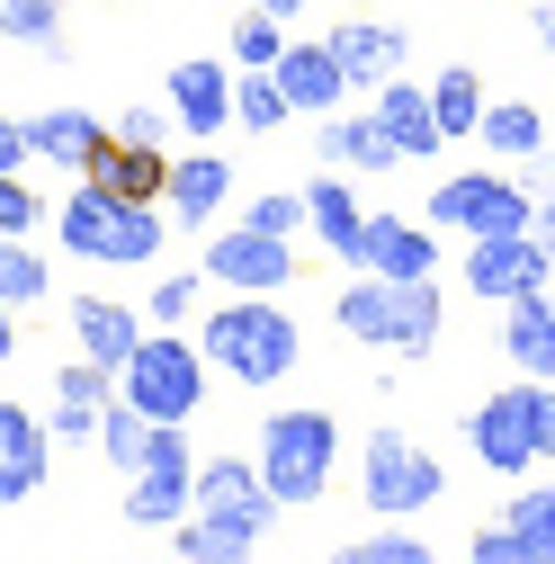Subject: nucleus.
I'll use <instances>...</instances> for the list:
<instances>
[{"instance_id": "8", "label": "nucleus", "mask_w": 555, "mask_h": 564, "mask_svg": "<svg viewBox=\"0 0 555 564\" xmlns=\"http://www.w3.org/2000/svg\"><path fill=\"white\" fill-rule=\"evenodd\" d=\"M197 448H188V421H153V448L144 466L126 475V520L134 529H179L197 511Z\"/></svg>"}, {"instance_id": "36", "label": "nucleus", "mask_w": 555, "mask_h": 564, "mask_svg": "<svg viewBox=\"0 0 555 564\" xmlns=\"http://www.w3.org/2000/svg\"><path fill=\"white\" fill-rule=\"evenodd\" d=\"M45 216H54V206H45V197H36L19 171L0 180V242H36V225H45Z\"/></svg>"}, {"instance_id": "21", "label": "nucleus", "mask_w": 555, "mask_h": 564, "mask_svg": "<svg viewBox=\"0 0 555 564\" xmlns=\"http://www.w3.org/2000/svg\"><path fill=\"white\" fill-rule=\"evenodd\" d=\"M314 153H323L331 171H377V180L403 162V144L377 126V108H368V117H323V126H314Z\"/></svg>"}, {"instance_id": "42", "label": "nucleus", "mask_w": 555, "mask_h": 564, "mask_svg": "<svg viewBox=\"0 0 555 564\" xmlns=\"http://www.w3.org/2000/svg\"><path fill=\"white\" fill-rule=\"evenodd\" d=\"M529 45H546V54H555V0H537V10H529Z\"/></svg>"}, {"instance_id": "23", "label": "nucleus", "mask_w": 555, "mask_h": 564, "mask_svg": "<svg viewBox=\"0 0 555 564\" xmlns=\"http://www.w3.org/2000/svg\"><path fill=\"white\" fill-rule=\"evenodd\" d=\"M331 45H340V63H350V90H385L403 73V54H412V36L403 28H377V19L331 28Z\"/></svg>"}, {"instance_id": "43", "label": "nucleus", "mask_w": 555, "mask_h": 564, "mask_svg": "<svg viewBox=\"0 0 555 564\" xmlns=\"http://www.w3.org/2000/svg\"><path fill=\"white\" fill-rule=\"evenodd\" d=\"M537 234H546V242H555V188H546V197H537Z\"/></svg>"}, {"instance_id": "40", "label": "nucleus", "mask_w": 555, "mask_h": 564, "mask_svg": "<svg viewBox=\"0 0 555 564\" xmlns=\"http://www.w3.org/2000/svg\"><path fill=\"white\" fill-rule=\"evenodd\" d=\"M171 117H179V108H117L108 126L126 134V144H162V134H171Z\"/></svg>"}, {"instance_id": "22", "label": "nucleus", "mask_w": 555, "mask_h": 564, "mask_svg": "<svg viewBox=\"0 0 555 564\" xmlns=\"http://www.w3.org/2000/svg\"><path fill=\"white\" fill-rule=\"evenodd\" d=\"M502 359H511L520 377H555V296H546V288L502 305Z\"/></svg>"}, {"instance_id": "26", "label": "nucleus", "mask_w": 555, "mask_h": 564, "mask_svg": "<svg viewBox=\"0 0 555 564\" xmlns=\"http://www.w3.org/2000/svg\"><path fill=\"white\" fill-rule=\"evenodd\" d=\"M233 197V171L216 153H188L171 162V225H216V206Z\"/></svg>"}, {"instance_id": "35", "label": "nucleus", "mask_w": 555, "mask_h": 564, "mask_svg": "<svg viewBox=\"0 0 555 564\" xmlns=\"http://www.w3.org/2000/svg\"><path fill=\"white\" fill-rule=\"evenodd\" d=\"M0 36H10V45H36V54H63L54 0H0Z\"/></svg>"}, {"instance_id": "4", "label": "nucleus", "mask_w": 555, "mask_h": 564, "mask_svg": "<svg viewBox=\"0 0 555 564\" xmlns=\"http://www.w3.org/2000/svg\"><path fill=\"white\" fill-rule=\"evenodd\" d=\"M54 234H63V251H81V260L144 269V260L162 251V206H144V197H117V188L81 180L73 197L54 206Z\"/></svg>"}, {"instance_id": "44", "label": "nucleus", "mask_w": 555, "mask_h": 564, "mask_svg": "<svg viewBox=\"0 0 555 564\" xmlns=\"http://www.w3.org/2000/svg\"><path fill=\"white\" fill-rule=\"evenodd\" d=\"M233 10H278V19H296V0H233Z\"/></svg>"}, {"instance_id": "12", "label": "nucleus", "mask_w": 555, "mask_h": 564, "mask_svg": "<svg viewBox=\"0 0 555 564\" xmlns=\"http://www.w3.org/2000/svg\"><path fill=\"white\" fill-rule=\"evenodd\" d=\"M197 511H206V520H233V529H260V538H269V520L287 511V502L269 492L260 457H251V466H242V457H206V466H197Z\"/></svg>"}, {"instance_id": "20", "label": "nucleus", "mask_w": 555, "mask_h": 564, "mask_svg": "<svg viewBox=\"0 0 555 564\" xmlns=\"http://www.w3.org/2000/svg\"><path fill=\"white\" fill-rule=\"evenodd\" d=\"M144 323L153 314H134L117 296H81L73 305V340H81V359H99V368H126L134 349H144Z\"/></svg>"}, {"instance_id": "7", "label": "nucleus", "mask_w": 555, "mask_h": 564, "mask_svg": "<svg viewBox=\"0 0 555 564\" xmlns=\"http://www.w3.org/2000/svg\"><path fill=\"white\" fill-rule=\"evenodd\" d=\"M448 492V466L422 448V440H403V431H368V448H359V502L377 511V520H412V511H431Z\"/></svg>"}, {"instance_id": "38", "label": "nucleus", "mask_w": 555, "mask_h": 564, "mask_svg": "<svg viewBox=\"0 0 555 564\" xmlns=\"http://www.w3.org/2000/svg\"><path fill=\"white\" fill-rule=\"evenodd\" d=\"M466 564H537V555H529V538H520L511 520H493V529H475V546H466Z\"/></svg>"}, {"instance_id": "28", "label": "nucleus", "mask_w": 555, "mask_h": 564, "mask_svg": "<svg viewBox=\"0 0 555 564\" xmlns=\"http://www.w3.org/2000/svg\"><path fill=\"white\" fill-rule=\"evenodd\" d=\"M483 144H493L502 162H537L546 153V117L529 99H502V108H483Z\"/></svg>"}, {"instance_id": "19", "label": "nucleus", "mask_w": 555, "mask_h": 564, "mask_svg": "<svg viewBox=\"0 0 555 564\" xmlns=\"http://www.w3.org/2000/svg\"><path fill=\"white\" fill-rule=\"evenodd\" d=\"M108 403H117V368H99V359H73V368L54 377V440H99Z\"/></svg>"}, {"instance_id": "27", "label": "nucleus", "mask_w": 555, "mask_h": 564, "mask_svg": "<svg viewBox=\"0 0 555 564\" xmlns=\"http://www.w3.org/2000/svg\"><path fill=\"white\" fill-rule=\"evenodd\" d=\"M251 546H260V529L206 520V511H188V520L171 529V555H179V564H251Z\"/></svg>"}, {"instance_id": "31", "label": "nucleus", "mask_w": 555, "mask_h": 564, "mask_svg": "<svg viewBox=\"0 0 555 564\" xmlns=\"http://www.w3.org/2000/svg\"><path fill=\"white\" fill-rule=\"evenodd\" d=\"M233 117H242L251 134H278V126L296 117V99H287V82H278V73H242V82H233Z\"/></svg>"}, {"instance_id": "14", "label": "nucleus", "mask_w": 555, "mask_h": 564, "mask_svg": "<svg viewBox=\"0 0 555 564\" xmlns=\"http://www.w3.org/2000/svg\"><path fill=\"white\" fill-rule=\"evenodd\" d=\"M233 82H242V63H171V108H179V126L197 134V144H216V134L233 126Z\"/></svg>"}, {"instance_id": "13", "label": "nucleus", "mask_w": 555, "mask_h": 564, "mask_svg": "<svg viewBox=\"0 0 555 564\" xmlns=\"http://www.w3.org/2000/svg\"><path fill=\"white\" fill-rule=\"evenodd\" d=\"M439 225L422 216H368V234H359V251H350V269H368V278H439V242H431Z\"/></svg>"}, {"instance_id": "5", "label": "nucleus", "mask_w": 555, "mask_h": 564, "mask_svg": "<svg viewBox=\"0 0 555 564\" xmlns=\"http://www.w3.org/2000/svg\"><path fill=\"white\" fill-rule=\"evenodd\" d=\"M331 466H340V421L323 403H287L260 421V475L287 511H314L331 492Z\"/></svg>"}, {"instance_id": "45", "label": "nucleus", "mask_w": 555, "mask_h": 564, "mask_svg": "<svg viewBox=\"0 0 555 564\" xmlns=\"http://www.w3.org/2000/svg\"><path fill=\"white\" fill-rule=\"evenodd\" d=\"M171 564H179V555H171Z\"/></svg>"}, {"instance_id": "25", "label": "nucleus", "mask_w": 555, "mask_h": 564, "mask_svg": "<svg viewBox=\"0 0 555 564\" xmlns=\"http://www.w3.org/2000/svg\"><path fill=\"white\" fill-rule=\"evenodd\" d=\"M305 216H314V242L331 260H350L359 234H368V206L350 197V180H305Z\"/></svg>"}, {"instance_id": "1", "label": "nucleus", "mask_w": 555, "mask_h": 564, "mask_svg": "<svg viewBox=\"0 0 555 564\" xmlns=\"http://www.w3.org/2000/svg\"><path fill=\"white\" fill-rule=\"evenodd\" d=\"M331 323L359 349H377V359H422V349H439L448 305H439V278H368L359 269L350 288H340Z\"/></svg>"}, {"instance_id": "15", "label": "nucleus", "mask_w": 555, "mask_h": 564, "mask_svg": "<svg viewBox=\"0 0 555 564\" xmlns=\"http://www.w3.org/2000/svg\"><path fill=\"white\" fill-rule=\"evenodd\" d=\"M269 73L287 82L296 108H340V99H350V63H340L331 36H287V54H278Z\"/></svg>"}, {"instance_id": "34", "label": "nucleus", "mask_w": 555, "mask_h": 564, "mask_svg": "<svg viewBox=\"0 0 555 564\" xmlns=\"http://www.w3.org/2000/svg\"><path fill=\"white\" fill-rule=\"evenodd\" d=\"M278 54H287V19H278V10H242L233 19V63H242V73H269Z\"/></svg>"}, {"instance_id": "17", "label": "nucleus", "mask_w": 555, "mask_h": 564, "mask_svg": "<svg viewBox=\"0 0 555 564\" xmlns=\"http://www.w3.org/2000/svg\"><path fill=\"white\" fill-rule=\"evenodd\" d=\"M45 457H54V421H28V403L10 394L0 403V502H28L45 484Z\"/></svg>"}, {"instance_id": "9", "label": "nucleus", "mask_w": 555, "mask_h": 564, "mask_svg": "<svg viewBox=\"0 0 555 564\" xmlns=\"http://www.w3.org/2000/svg\"><path fill=\"white\" fill-rule=\"evenodd\" d=\"M422 216H431L439 234L483 242V234H537V197H529L520 180H502V171H457V180L431 188Z\"/></svg>"}, {"instance_id": "3", "label": "nucleus", "mask_w": 555, "mask_h": 564, "mask_svg": "<svg viewBox=\"0 0 555 564\" xmlns=\"http://www.w3.org/2000/svg\"><path fill=\"white\" fill-rule=\"evenodd\" d=\"M466 440L502 484H529V466H555V377H520L502 394H483Z\"/></svg>"}, {"instance_id": "30", "label": "nucleus", "mask_w": 555, "mask_h": 564, "mask_svg": "<svg viewBox=\"0 0 555 564\" xmlns=\"http://www.w3.org/2000/svg\"><path fill=\"white\" fill-rule=\"evenodd\" d=\"M331 564H439V555H431V538H403V520H385L377 538H340Z\"/></svg>"}, {"instance_id": "39", "label": "nucleus", "mask_w": 555, "mask_h": 564, "mask_svg": "<svg viewBox=\"0 0 555 564\" xmlns=\"http://www.w3.org/2000/svg\"><path fill=\"white\" fill-rule=\"evenodd\" d=\"M251 225H269V234H305L314 216H305V188H269V197H251Z\"/></svg>"}, {"instance_id": "2", "label": "nucleus", "mask_w": 555, "mask_h": 564, "mask_svg": "<svg viewBox=\"0 0 555 564\" xmlns=\"http://www.w3.org/2000/svg\"><path fill=\"white\" fill-rule=\"evenodd\" d=\"M197 340H206V359H216V377L233 386H278L296 368V314L278 305V296H225L216 314H197Z\"/></svg>"}, {"instance_id": "18", "label": "nucleus", "mask_w": 555, "mask_h": 564, "mask_svg": "<svg viewBox=\"0 0 555 564\" xmlns=\"http://www.w3.org/2000/svg\"><path fill=\"white\" fill-rule=\"evenodd\" d=\"M377 126L394 134V144H403V162H431L439 144H448V126H439V99H431V82H385L377 90Z\"/></svg>"}, {"instance_id": "24", "label": "nucleus", "mask_w": 555, "mask_h": 564, "mask_svg": "<svg viewBox=\"0 0 555 564\" xmlns=\"http://www.w3.org/2000/svg\"><path fill=\"white\" fill-rule=\"evenodd\" d=\"M28 134H36V162H63V171H90V153L108 144L99 108H45V117H28Z\"/></svg>"}, {"instance_id": "11", "label": "nucleus", "mask_w": 555, "mask_h": 564, "mask_svg": "<svg viewBox=\"0 0 555 564\" xmlns=\"http://www.w3.org/2000/svg\"><path fill=\"white\" fill-rule=\"evenodd\" d=\"M546 234H483V242H466V296H483V305H511V296H537L546 288Z\"/></svg>"}, {"instance_id": "33", "label": "nucleus", "mask_w": 555, "mask_h": 564, "mask_svg": "<svg viewBox=\"0 0 555 564\" xmlns=\"http://www.w3.org/2000/svg\"><path fill=\"white\" fill-rule=\"evenodd\" d=\"M45 288H54L45 251H28V242H0V296H10V314H36V305H45Z\"/></svg>"}, {"instance_id": "32", "label": "nucleus", "mask_w": 555, "mask_h": 564, "mask_svg": "<svg viewBox=\"0 0 555 564\" xmlns=\"http://www.w3.org/2000/svg\"><path fill=\"white\" fill-rule=\"evenodd\" d=\"M502 520L529 538V555H537V564H555V484H537V475H529V484L511 492V511H502Z\"/></svg>"}, {"instance_id": "6", "label": "nucleus", "mask_w": 555, "mask_h": 564, "mask_svg": "<svg viewBox=\"0 0 555 564\" xmlns=\"http://www.w3.org/2000/svg\"><path fill=\"white\" fill-rule=\"evenodd\" d=\"M206 377H216V359H206V340H179L171 323L144 332V349L117 368V394L134 412H153V421H188L206 403Z\"/></svg>"}, {"instance_id": "16", "label": "nucleus", "mask_w": 555, "mask_h": 564, "mask_svg": "<svg viewBox=\"0 0 555 564\" xmlns=\"http://www.w3.org/2000/svg\"><path fill=\"white\" fill-rule=\"evenodd\" d=\"M81 180H99V188H117V197H144V206H171V153H162V144H126L117 126H108V144L90 153Z\"/></svg>"}, {"instance_id": "10", "label": "nucleus", "mask_w": 555, "mask_h": 564, "mask_svg": "<svg viewBox=\"0 0 555 564\" xmlns=\"http://www.w3.org/2000/svg\"><path fill=\"white\" fill-rule=\"evenodd\" d=\"M197 269L216 278L225 296H278V288L296 278V234H269V225L242 216L233 234H216V242L197 251Z\"/></svg>"}, {"instance_id": "37", "label": "nucleus", "mask_w": 555, "mask_h": 564, "mask_svg": "<svg viewBox=\"0 0 555 564\" xmlns=\"http://www.w3.org/2000/svg\"><path fill=\"white\" fill-rule=\"evenodd\" d=\"M197 278H206V269H197ZM197 278H188V269L153 278V296H144V314H153V323H188V314H197Z\"/></svg>"}, {"instance_id": "41", "label": "nucleus", "mask_w": 555, "mask_h": 564, "mask_svg": "<svg viewBox=\"0 0 555 564\" xmlns=\"http://www.w3.org/2000/svg\"><path fill=\"white\" fill-rule=\"evenodd\" d=\"M28 162H36V134H28V117H10V126H0V180L28 171Z\"/></svg>"}, {"instance_id": "29", "label": "nucleus", "mask_w": 555, "mask_h": 564, "mask_svg": "<svg viewBox=\"0 0 555 564\" xmlns=\"http://www.w3.org/2000/svg\"><path fill=\"white\" fill-rule=\"evenodd\" d=\"M431 99H439V126H448V144H457V134H483V108H493V99H483V82L466 73V63H448V73L431 82Z\"/></svg>"}]
</instances>
